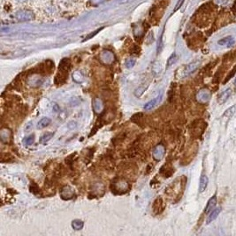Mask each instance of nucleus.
Masks as SVG:
<instances>
[{
  "label": "nucleus",
  "mask_w": 236,
  "mask_h": 236,
  "mask_svg": "<svg viewBox=\"0 0 236 236\" xmlns=\"http://www.w3.org/2000/svg\"><path fill=\"white\" fill-rule=\"evenodd\" d=\"M200 61H195V62H193V63H190L189 65H187L186 67H185V71H184V74H185V75L187 76V75H188V74H192V73H194L198 67H199V65H200Z\"/></svg>",
  "instance_id": "nucleus-8"
},
{
  "label": "nucleus",
  "mask_w": 236,
  "mask_h": 236,
  "mask_svg": "<svg viewBox=\"0 0 236 236\" xmlns=\"http://www.w3.org/2000/svg\"><path fill=\"white\" fill-rule=\"evenodd\" d=\"M101 61L104 64H111L114 61V55L108 51H104L100 55Z\"/></svg>",
  "instance_id": "nucleus-6"
},
{
  "label": "nucleus",
  "mask_w": 236,
  "mask_h": 236,
  "mask_svg": "<svg viewBox=\"0 0 236 236\" xmlns=\"http://www.w3.org/2000/svg\"><path fill=\"white\" fill-rule=\"evenodd\" d=\"M218 43L221 46L231 47L235 44V38L233 36H226L218 42Z\"/></svg>",
  "instance_id": "nucleus-10"
},
{
  "label": "nucleus",
  "mask_w": 236,
  "mask_h": 236,
  "mask_svg": "<svg viewBox=\"0 0 236 236\" xmlns=\"http://www.w3.org/2000/svg\"><path fill=\"white\" fill-rule=\"evenodd\" d=\"M184 3V0H179L178 1V3L176 4V5H175V8H174V12L175 11H177L178 9H179L180 8V6L182 5V4Z\"/></svg>",
  "instance_id": "nucleus-29"
},
{
  "label": "nucleus",
  "mask_w": 236,
  "mask_h": 236,
  "mask_svg": "<svg viewBox=\"0 0 236 236\" xmlns=\"http://www.w3.org/2000/svg\"><path fill=\"white\" fill-rule=\"evenodd\" d=\"M12 136V132L9 129H2L1 133H0V137H1V141L4 143H8L11 139Z\"/></svg>",
  "instance_id": "nucleus-12"
},
{
  "label": "nucleus",
  "mask_w": 236,
  "mask_h": 236,
  "mask_svg": "<svg viewBox=\"0 0 236 236\" xmlns=\"http://www.w3.org/2000/svg\"><path fill=\"white\" fill-rule=\"evenodd\" d=\"M231 95H232V89H226L225 91H223L222 93L219 94V96H218V102L219 104H224V103H226V102L228 100V98L231 96Z\"/></svg>",
  "instance_id": "nucleus-9"
},
{
  "label": "nucleus",
  "mask_w": 236,
  "mask_h": 236,
  "mask_svg": "<svg viewBox=\"0 0 236 236\" xmlns=\"http://www.w3.org/2000/svg\"><path fill=\"white\" fill-rule=\"evenodd\" d=\"M129 190V184L125 179H115L112 183V191L115 195H123Z\"/></svg>",
  "instance_id": "nucleus-1"
},
{
  "label": "nucleus",
  "mask_w": 236,
  "mask_h": 236,
  "mask_svg": "<svg viewBox=\"0 0 236 236\" xmlns=\"http://www.w3.org/2000/svg\"><path fill=\"white\" fill-rule=\"evenodd\" d=\"M208 183H209V179L206 175L203 174L200 178V183H199V192L200 193H203L205 191L207 186H208Z\"/></svg>",
  "instance_id": "nucleus-14"
},
{
  "label": "nucleus",
  "mask_w": 236,
  "mask_h": 236,
  "mask_svg": "<svg viewBox=\"0 0 236 236\" xmlns=\"http://www.w3.org/2000/svg\"><path fill=\"white\" fill-rule=\"evenodd\" d=\"M92 106H93V109H94V111L96 112H100L104 109V104H103V102L99 98L94 99Z\"/></svg>",
  "instance_id": "nucleus-15"
},
{
  "label": "nucleus",
  "mask_w": 236,
  "mask_h": 236,
  "mask_svg": "<svg viewBox=\"0 0 236 236\" xmlns=\"http://www.w3.org/2000/svg\"><path fill=\"white\" fill-rule=\"evenodd\" d=\"M152 209H153L154 214H156V215H158V214L163 212V210L165 209V204H164L163 199L161 197H157V199H155L153 205H152Z\"/></svg>",
  "instance_id": "nucleus-3"
},
{
  "label": "nucleus",
  "mask_w": 236,
  "mask_h": 236,
  "mask_svg": "<svg viewBox=\"0 0 236 236\" xmlns=\"http://www.w3.org/2000/svg\"><path fill=\"white\" fill-rule=\"evenodd\" d=\"M54 111H57V112H59V111H60V110H59V105H56V104H55V106H54Z\"/></svg>",
  "instance_id": "nucleus-31"
},
{
  "label": "nucleus",
  "mask_w": 236,
  "mask_h": 236,
  "mask_svg": "<svg viewBox=\"0 0 236 236\" xmlns=\"http://www.w3.org/2000/svg\"><path fill=\"white\" fill-rule=\"evenodd\" d=\"M34 141H35V137H34V135H30V136L27 137V138L25 139V143H26L27 145H31V144H33Z\"/></svg>",
  "instance_id": "nucleus-27"
},
{
  "label": "nucleus",
  "mask_w": 236,
  "mask_h": 236,
  "mask_svg": "<svg viewBox=\"0 0 236 236\" xmlns=\"http://www.w3.org/2000/svg\"><path fill=\"white\" fill-rule=\"evenodd\" d=\"M99 31H100V29H99V30H96V32H94L93 34H90V35H89V36H88V37L86 38V40H88V39H89V38H91V37H93V36H94V35H96V33H98Z\"/></svg>",
  "instance_id": "nucleus-30"
},
{
  "label": "nucleus",
  "mask_w": 236,
  "mask_h": 236,
  "mask_svg": "<svg viewBox=\"0 0 236 236\" xmlns=\"http://www.w3.org/2000/svg\"><path fill=\"white\" fill-rule=\"evenodd\" d=\"M216 204H217V197H216L215 196H213L208 201V204H207L204 212H205V213H209L211 210L214 209V207L216 206Z\"/></svg>",
  "instance_id": "nucleus-17"
},
{
  "label": "nucleus",
  "mask_w": 236,
  "mask_h": 236,
  "mask_svg": "<svg viewBox=\"0 0 236 236\" xmlns=\"http://www.w3.org/2000/svg\"><path fill=\"white\" fill-rule=\"evenodd\" d=\"M83 226H84L83 221H82V220H80V219H75V220H74V221L72 222V227H73L74 230H76V231L82 229V228H83Z\"/></svg>",
  "instance_id": "nucleus-20"
},
{
  "label": "nucleus",
  "mask_w": 236,
  "mask_h": 236,
  "mask_svg": "<svg viewBox=\"0 0 236 236\" xmlns=\"http://www.w3.org/2000/svg\"><path fill=\"white\" fill-rule=\"evenodd\" d=\"M221 212V208L220 207H218V208H215L213 209V210L210 212V214L208 216L207 218V224H210V222H212L214 219L217 218V217L219 215V213Z\"/></svg>",
  "instance_id": "nucleus-13"
},
{
  "label": "nucleus",
  "mask_w": 236,
  "mask_h": 236,
  "mask_svg": "<svg viewBox=\"0 0 236 236\" xmlns=\"http://www.w3.org/2000/svg\"><path fill=\"white\" fill-rule=\"evenodd\" d=\"M147 89V85H143V86H141V87H139L138 89L135 90V96H137V97H140L141 96H143V94L145 92V90Z\"/></svg>",
  "instance_id": "nucleus-23"
},
{
  "label": "nucleus",
  "mask_w": 236,
  "mask_h": 236,
  "mask_svg": "<svg viewBox=\"0 0 236 236\" xmlns=\"http://www.w3.org/2000/svg\"><path fill=\"white\" fill-rule=\"evenodd\" d=\"M18 2H20V3H22V2H25V1H27V0H17Z\"/></svg>",
  "instance_id": "nucleus-32"
},
{
  "label": "nucleus",
  "mask_w": 236,
  "mask_h": 236,
  "mask_svg": "<svg viewBox=\"0 0 236 236\" xmlns=\"http://www.w3.org/2000/svg\"><path fill=\"white\" fill-rule=\"evenodd\" d=\"M16 17L19 21H29L34 19V14L29 11H20L16 13Z\"/></svg>",
  "instance_id": "nucleus-4"
},
{
  "label": "nucleus",
  "mask_w": 236,
  "mask_h": 236,
  "mask_svg": "<svg viewBox=\"0 0 236 236\" xmlns=\"http://www.w3.org/2000/svg\"><path fill=\"white\" fill-rule=\"evenodd\" d=\"M135 59H128V60L126 61V67H128V68L133 67V66L135 65Z\"/></svg>",
  "instance_id": "nucleus-28"
},
{
  "label": "nucleus",
  "mask_w": 236,
  "mask_h": 236,
  "mask_svg": "<svg viewBox=\"0 0 236 236\" xmlns=\"http://www.w3.org/2000/svg\"><path fill=\"white\" fill-rule=\"evenodd\" d=\"M71 69V60L69 59H63L59 65V70L68 72Z\"/></svg>",
  "instance_id": "nucleus-11"
},
{
  "label": "nucleus",
  "mask_w": 236,
  "mask_h": 236,
  "mask_svg": "<svg viewBox=\"0 0 236 236\" xmlns=\"http://www.w3.org/2000/svg\"><path fill=\"white\" fill-rule=\"evenodd\" d=\"M178 60V56L175 54V53H174L170 58H169V59H168V61H167V64H166V67L168 68L169 66H171V65H173L174 63H176Z\"/></svg>",
  "instance_id": "nucleus-24"
},
{
  "label": "nucleus",
  "mask_w": 236,
  "mask_h": 236,
  "mask_svg": "<svg viewBox=\"0 0 236 236\" xmlns=\"http://www.w3.org/2000/svg\"><path fill=\"white\" fill-rule=\"evenodd\" d=\"M53 133H45L44 135H42V137L40 138V143H46L48 141H50L51 139V137L53 136Z\"/></svg>",
  "instance_id": "nucleus-21"
},
{
  "label": "nucleus",
  "mask_w": 236,
  "mask_h": 236,
  "mask_svg": "<svg viewBox=\"0 0 236 236\" xmlns=\"http://www.w3.org/2000/svg\"><path fill=\"white\" fill-rule=\"evenodd\" d=\"M29 189L30 191H31L34 195H37V194L40 192V188H39L38 186H37L35 183H34V182H32V183L30 184Z\"/></svg>",
  "instance_id": "nucleus-26"
},
{
  "label": "nucleus",
  "mask_w": 236,
  "mask_h": 236,
  "mask_svg": "<svg viewBox=\"0 0 236 236\" xmlns=\"http://www.w3.org/2000/svg\"><path fill=\"white\" fill-rule=\"evenodd\" d=\"M74 195H75L74 189L70 186H65L60 190V196L62 199L65 201L72 199L74 196Z\"/></svg>",
  "instance_id": "nucleus-2"
},
{
  "label": "nucleus",
  "mask_w": 236,
  "mask_h": 236,
  "mask_svg": "<svg viewBox=\"0 0 236 236\" xmlns=\"http://www.w3.org/2000/svg\"><path fill=\"white\" fill-rule=\"evenodd\" d=\"M160 98H161V95H159L157 98H154V99H152L151 101H149V103H147L145 105H144V109L145 110H151L157 103H158V101L160 100Z\"/></svg>",
  "instance_id": "nucleus-19"
},
{
  "label": "nucleus",
  "mask_w": 236,
  "mask_h": 236,
  "mask_svg": "<svg viewBox=\"0 0 236 236\" xmlns=\"http://www.w3.org/2000/svg\"><path fill=\"white\" fill-rule=\"evenodd\" d=\"M196 98L200 103H206L210 98V93L208 89H202L198 92Z\"/></svg>",
  "instance_id": "nucleus-5"
},
{
  "label": "nucleus",
  "mask_w": 236,
  "mask_h": 236,
  "mask_svg": "<svg viewBox=\"0 0 236 236\" xmlns=\"http://www.w3.org/2000/svg\"><path fill=\"white\" fill-rule=\"evenodd\" d=\"M235 85L236 87V78H235Z\"/></svg>",
  "instance_id": "nucleus-33"
},
{
  "label": "nucleus",
  "mask_w": 236,
  "mask_h": 236,
  "mask_svg": "<svg viewBox=\"0 0 236 236\" xmlns=\"http://www.w3.org/2000/svg\"><path fill=\"white\" fill-rule=\"evenodd\" d=\"M165 154V149L162 145H158L157 146L155 150H154V157L157 160H160L162 158V157Z\"/></svg>",
  "instance_id": "nucleus-16"
},
{
  "label": "nucleus",
  "mask_w": 236,
  "mask_h": 236,
  "mask_svg": "<svg viewBox=\"0 0 236 236\" xmlns=\"http://www.w3.org/2000/svg\"><path fill=\"white\" fill-rule=\"evenodd\" d=\"M235 111H236L235 105H233V106H231L229 109H227V110L224 112L223 116H224V117H226V118H231V117L234 116V114L235 113Z\"/></svg>",
  "instance_id": "nucleus-22"
},
{
  "label": "nucleus",
  "mask_w": 236,
  "mask_h": 236,
  "mask_svg": "<svg viewBox=\"0 0 236 236\" xmlns=\"http://www.w3.org/2000/svg\"><path fill=\"white\" fill-rule=\"evenodd\" d=\"M73 78H74V80L76 82H82L83 81V75H82L80 72H78V71H76V72L74 73V74H73Z\"/></svg>",
  "instance_id": "nucleus-25"
},
{
  "label": "nucleus",
  "mask_w": 236,
  "mask_h": 236,
  "mask_svg": "<svg viewBox=\"0 0 236 236\" xmlns=\"http://www.w3.org/2000/svg\"><path fill=\"white\" fill-rule=\"evenodd\" d=\"M67 79V72L59 70V73L55 76V84L56 85H62L65 82Z\"/></svg>",
  "instance_id": "nucleus-7"
},
{
  "label": "nucleus",
  "mask_w": 236,
  "mask_h": 236,
  "mask_svg": "<svg viewBox=\"0 0 236 236\" xmlns=\"http://www.w3.org/2000/svg\"><path fill=\"white\" fill-rule=\"evenodd\" d=\"M51 124V119L49 118H43L42 119H40L37 123V128L38 129H43V128H45L46 126H48L49 125Z\"/></svg>",
  "instance_id": "nucleus-18"
}]
</instances>
